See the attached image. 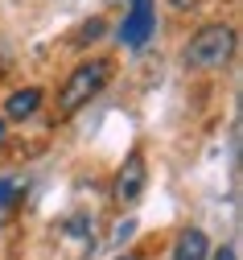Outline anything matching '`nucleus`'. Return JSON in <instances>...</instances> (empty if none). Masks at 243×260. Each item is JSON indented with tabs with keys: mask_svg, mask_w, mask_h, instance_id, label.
I'll return each mask as SVG.
<instances>
[{
	"mask_svg": "<svg viewBox=\"0 0 243 260\" xmlns=\"http://www.w3.org/2000/svg\"><path fill=\"white\" fill-rule=\"evenodd\" d=\"M235 46H239L235 25H223V21L202 25L190 38V46H186V67L190 71H223L235 58Z\"/></svg>",
	"mask_w": 243,
	"mask_h": 260,
	"instance_id": "1",
	"label": "nucleus"
},
{
	"mask_svg": "<svg viewBox=\"0 0 243 260\" xmlns=\"http://www.w3.org/2000/svg\"><path fill=\"white\" fill-rule=\"evenodd\" d=\"M112 79V58H91V62H79V67L66 75L62 91H58V112L62 116H75L83 104H91L95 95L108 87Z\"/></svg>",
	"mask_w": 243,
	"mask_h": 260,
	"instance_id": "2",
	"label": "nucleus"
},
{
	"mask_svg": "<svg viewBox=\"0 0 243 260\" xmlns=\"http://www.w3.org/2000/svg\"><path fill=\"white\" fill-rule=\"evenodd\" d=\"M145 182H149V170H145V153H141V149H132V153L124 157V166L116 170V182H112V194H116V203L132 207V203L145 194Z\"/></svg>",
	"mask_w": 243,
	"mask_h": 260,
	"instance_id": "3",
	"label": "nucleus"
},
{
	"mask_svg": "<svg viewBox=\"0 0 243 260\" xmlns=\"http://www.w3.org/2000/svg\"><path fill=\"white\" fill-rule=\"evenodd\" d=\"M153 29H157V9H153V0H132V9H128V17H124V25H120V46H128V50H141L149 38H153Z\"/></svg>",
	"mask_w": 243,
	"mask_h": 260,
	"instance_id": "4",
	"label": "nucleus"
},
{
	"mask_svg": "<svg viewBox=\"0 0 243 260\" xmlns=\"http://www.w3.org/2000/svg\"><path fill=\"white\" fill-rule=\"evenodd\" d=\"M38 108H42V91L38 87H21V91H13L5 100V112H0V116H5V120H29Z\"/></svg>",
	"mask_w": 243,
	"mask_h": 260,
	"instance_id": "5",
	"label": "nucleus"
},
{
	"mask_svg": "<svg viewBox=\"0 0 243 260\" xmlns=\"http://www.w3.org/2000/svg\"><path fill=\"white\" fill-rule=\"evenodd\" d=\"M206 256H211V240H206V232L186 227V232L178 236V244H173V260H206Z\"/></svg>",
	"mask_w": 243,
	"mask_h": 260,
	"instance_id": "6",
	"label": "nucleus"
},
{
	"mask_svg": "<svg viewBox=\"0 0 243 260\" xmlns=\"http://www.w3.org/2000/svg\"><path fill=\"white\" fill-rule=\"evenodd\" d=\"M103 34H108V25H103V17H91L87 25H79V34L71 38L75 46H91V42H99Z\"/></svg>",
	"mask_w": 243,
	"mask_h": 260,
	"instance_id": "7",
	"label": "nucleus"
},
{
	"mask_svg": "<svg viewBox=\"0 0 243 260\" xmlns=\"http://www.w3.org/2000/svg\"><path fill=\"white\" fill-rule=\"evenodd\" d=\"M21 199V182L17 178H0V211H9Z\"/></svg>",
	"mask_w": 243,
	"mask_h": 260,
	"instance_id": "8",
	"label": "nucleus"
},
{
	"mask_svg": "<svg viewBox=\"0 0 243 260\" xmlns=\"http://www.w3.org/2000/svg\"><path fill=\"white\" fill-rule=\"evenodd\" d=\"M132 232H136V223H132V219H128V223H120V227H116V240H120V244H124V240H128V236H132Z\"/></svg>",
	"mask_w": 243,
	"mask_h": 260,
	"instance_id": "9",
	"label": "nucleus"
},
{
	"mask_svg": "<svg viewBox=\"0 0 243 260\" xmlns=\"http://www.w3.org/2000/svg\"><path fill=\"white\" fill-rule=\"evenodd\" d=\"M211 260H239V256H235V248H231V244H223V248H219Z\"/></svg>",
	"mask_w": 243,
	"mask_h": 260,
	"instance_id": "10",
	"label": "nucleus"
},
{
	"mask_svg": "<svg viewBox=\"0 0 243 260\" xmlns=\"http://www.w3.org/2000/svg\"><path fill=\"white\" fill-rule=\"evenodd\" d=\"M173 5H178V9L186 13V9H198V0H173Z\"/></svg>",
	"mask_w": 243,
	"mask_h": 260,
	"instance_id": "11",
	"label": "nucleus"
},
{
	"mask_svg": "<svg viewBox=\"0 0 243 260\" xmlns=\"http://www.w3.org/2000/svg\"><path fill=\"white\" fill-rule=\"evenodd\" d=\"M5 137H9V133H5V116H0V149H5Z\"/></svg>",
	"mask_w": 243,
	"mask_h": 260,
	"instance_id": "12",
	"label": "nucleus"
},
{
	"mask_svg": "<svg viewBox=\"0 0 243 260\" xmlns=\"http://www.w3.org/2000/svg\"><path fill=\"white\" fill-rule=\"evenodd\" d=\"M116 260H141V256H116Z\"/></svg>",
	"mask_w": 243,
	"mask_h": 260,
	"instance_id": "13",
	"label": "nucleus"
}]
</instances>
